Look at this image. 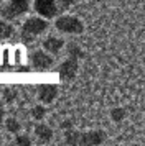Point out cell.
<instances>
[{
	"instance_id": "obj_1",
	"label": "cell",
	"mask_w": 145,
	"mask_h": 146,
	"mask_svg": "<svg viewBox=\"0 0 145 146\" xmlns=\"http://www.w3.org/2000/svg\"><path fill=\"white\" fill-rule=\"evenodd\" d=\"M54 27L58 31L68 35H81L84 31V23L78 17H72V15H61L59 18H56Z\"/></svg>"
},
{
	"instance_id": "obj_2",
	"label": "cell",
	"mask_w": 145,
	"mask_h": 146,
	"mask_svg": "<svg viewBox=\"0 0 145 146\" xmlns=\"http://www.w3.org/2000/svg\"><path fill=\"white\" fill-rule=\"evenodd\" d=\"M46 30H48V20H45L43 17L41 18L33 17V18H28L23 23V27H21V38H23V41H32L35 36L41 35Z\"/></svg>"
},
{
	"instance_id": "obj_3",
	"label": "cell",
	"mask_w": 145,
	"mask_h": 146,
	"mask_svg": "<svg viewBox=\"0 0 145 146\" xmlns=\"http://www.w3.org/2000/svg\"><path fill=\"white\" fill-rule=\"evenodd\" d=\"M28 10H30L28 0H10L7 7L2 8V17L7 20H15L21 15H25Z\"/></svg>"
},
{
	"instance_id": "obj_4",
	"label": "cell",
	"mask_w": 145,
	"mask_h": 146,
	"mask_svg": "<svg viewBox=\"0 0 145 146\" xmlns=\"http://www.w3.org/2000/svg\"><path fill=\"white\" fill-rule=\"evenodd\" d=\"M35 7V12L43 17V18H54L58 15V10H59V5H58V0H35L33 3Z\"/></svg>"
},
{
	"instance_id": "obj_5",
	"label": "cell",
	"mask_w": 145,
	"mask_h": 146,
	"mask_svg": "<svg viewBox=\"0 0 145 146\" xmlns=\"http://www.w3.org/2000/svg\"><path fill=\"white\" fill-rule=\"evenodd\" d=\"M30 61H32V66L35 67L36 71H46V69H50V67L53 66V62H54V59L50 56V53H48V51H41V49L33 51V53L30 54Z\"/></svg>"
},
{
	"instance_id": "obj_6",
	"label": "cell",
	"mask_w": 145,
	"mask_h": 146,
	"mask_svg": "<svg viewBox=\"0 0 145 146\" xmlns=\"http://www.w3.org/2000/svg\"><path fill=\"white\" fill-rule=\"evenodd\" d=\"M78 69H79V64H78V59L74 58H68L66 61H63L58 67V74L59 77L63 80H72L78 74Z\"/></svg>"
},
{
	"instance_id": "obj_7",
	"label": "cell",
	"mask_w": 145,
	"mask_h": 146,
	"mask_svg": "<svg viewBox=\"0 0 145 146\" xmlns=\"http://www.w3.org/2000/svg\"><path fill=\"white\" fill-rule=\"evenodd\" d=\"M105 131L104 130H91V131L81 133V146H97L105 141Z\"/></svg>"
},
{
	"instance_id": "obj_8",
	"label": "cell",
	"mask_w": 145,
	"mask_h": 146,
	"mask_svg": "<svg viewBox=\"0 0 145 146\" xmlns=\"http://www.w3.org/2000/svg\"><path fill=\"white\" fill-rule=\"evenodd\" d=\"M36 97L41 104H51L58 97V87L53 84H40L36 89Z\"/></svg>"
},
{
	"instance_id": "obj_9",
	"label": "cell",
	"mask_w": 145,
	"mask_h": 146,
	"mask_svg": "<svg viewBox=\"0 0 145 146\" xmlns=\"http://www.w3.org/2000/svg\"><path fill=\"white\" fill-rule=\"evenodd\" d=\"M64 46V41L59 40V38H54V36H48L45 41H43V49L48 51L50 54H58Z\"/></svg>"
},
{
	"instance_id": "obj_10",
	"label": "cell",
	"mask_w": 145,
	"mask_h": 146,
	"mask_svg": "<svg viewBox=\"0 0 145 146\" xmlns=\"http://www.w3.org/2000/svg\"><path fill=\"white\" fill-rule=\"evenodd\" d=\"M35 136L40 143H50L53 138V130L45 123H38L35 126Z\"/></svg>"
},
{
	"instance_id": "obj_11",
	"label": "cell",
	"mask_w": 145,
	"mask_h": 146,
	"mask_svg": "<svg viewBox=\"0 0 145 146\" xmlns=\"http://www.w3.org/2000/svg\"><path fill=\"white\" fill-rule=\"evenodd\" d=\"M64 143L66 145H79L81 143V131L74 130V128H68L64 131Z\"/></svg>"
},
{
	"instance_id": "obj_12",
	"label": "cell",
	"mask_w": 145,
	"mask_h": 146,
	"mask_svg": "<svg viewBox=\"0 0 145 146\" xmlns=\"http://www.w3.org/2000/svg\"><path fill=\"white\" fill-rule=\"evenodd\" d=\"M68 56L69 58H74V59H81V58H84V51L76 43H69L68 44Z\"/></svg>"
},
{
	"instance_id": "obj_13",
	"label": "cell",
	"mask_w": 145,
	"mask_h": 146,
	"mask_svg": "<svg viewBox=\"0 0 145 146\" xmlns=\"http://www.w3.org/2000/svg\"><path fill=\"white\" fill-rule=\"evenodd\" d=\"M13 35V27L8 23V21L2 20L0 21V40H7Z\"/></svg>"
},
{
	"instance_id": "obj_14",
	"label": "cell",
	"mask_w": 145,
	"mask_h": 146,
	"mask_svg": "<svg viewBox=\"0 0 145 146\" xmlns=\"http://www.w3.org/2000/svg\"><path fill=\"white\" fill-rule=\"evenodd\" d=\"M125 117H127V112H125V108H122V107H115V108H112L111 110V118L114 120L115 123L124 121Z\"/></svg>"
},
{
	"instance_id": "obj_15",
	"label": "cell",
	"mask_w": 145,
	"mask_h": 146,
	"mask_svg": "<svg viewBox=\"0 0 145 146\" xmlns=\"http://www.w3.org/2000/svg\"><path fill=\"white\" fill-rule=\"evenodd\" d=\"M45 115H46V108L43 105H35L32 108V117L35 120H38V121H40V120L45 118Z\"/></svg>"
},
{
	"instance_id": "obj_16",
	"label": "cell",
	"mask_w": 145,
	"mask_h": 146,
	"mask_svg": "<svg viewBox=\"0 0 145 146\" xmlns=\"http://www.w3.org/2000/svg\"><path fill=\"white\" fill-rule=\"evenodd\" d=\"M20 123H18V120L17 118H8L5 121V128H7V131H10V133H18L20 131Z\"/></svg>"
},
{
	"instance_id": "obj_17",
	"label": "cell",
	"mask_w": 145,
	"mask_h": 146,
	"mask_svg": "<svg viewBox=\"0 0 145 146\" xmlns=\"http://www.w3.org/2000/svg\"><path fill=\"white\" fill-rule=\"evenodd\" d=\"M17 146H30L32 145V139L28 138L26 135H18L17 138H15V141H13Z\"/></svg>"
},
{
	"instance_id": "obj_18",
	"label": "cell",
	"mask_w": 145,
	"mask_h": 146,
	"mask_svg": "<svg viewBox=\"0 0 145 146\" xmlns=\"http://www.w3.org/2000/svg\"><path fill=\"white\" fill-rule=\"evenodd\" d=\"M72 3H74V0H58V5H59L61 10H68V8H71Z\"/></svg>"
},
{
	"instance_id": "obj_19",
	"label": "cell",
	"mask_w": 145,
	"mask_h": 146,
	"mask_svg": "<svg viewBox=\"0 0 145 146\" xmlns=\"http://www.w3.org/2000/svg\"><path fill=\"white\" fill-rule=\"evenodd\" d=\"M3 95H5V100H7V102H12V100H13V95H15V90H8V89H7L5 92H3Z\"/></svg>"
},
{
	"instance_id": "obj_20",
	"label": "cell",
	"mask_w": 145,
	"mask_h": 146,
	"mask_svg": "<svg viewBox=\"0 0 145 146\" xmlns=\"http://www.w3.org/2000/svg\"><path fill=\"white\" fill-rule=\"evenodd\" d=\"M3 121V105H2V102H0V123Z\"/></svg>"
},
{
	"instance_id": "obj_21",
	"label": "cell",
	"mask_w": 145,
	"mask_h": 146,
	"mask_svg": "<svg viewBox=\"0 0 145 146\" xmlns=\"http://www.w3.org/2000/svg\"><path fill=\"white\" fill-rule=\"evenodd\" d=\"M63 128H71V120H66L63 123Z\"/></svg>"
},
{
	"instance_id": "obj_22",
	"label": "cell",
	"mask_w": 145,
	"mask_h": 146,
	"mask_svg": "<svg viewBox=\"0 0 145 146\" xmlns=\"http://www.w3.org/2000/svg\"><path fill=\"white\" fill-rule=\"evenodd\" d=\"M144 138H145V130H144Z\"/></svg>"
}]
</instances>
